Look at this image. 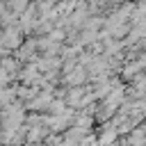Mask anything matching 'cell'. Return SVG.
Segmentation results:
<instances>
[{
	"label": "cell",
	"mask_w": 146,
	"mask_h": 146,
	"mask_svg": "<svg viewBox=\"0 0 146 146\" xmlns=\"http://www.w3.org/2000/svg\"><path fill=\"white\" fill-rule=\"evenodd\" d=\"M23 30L18 27V25H9V27H5L2 30V34H0V43L7 48V50H16V48H21L23 46Z\"/></svg>",
	"instance_id": "1"
},
{
	"label": "cell",
	"mask_w": 146,
	"mask_h": 146,
	"mask_svg": "<svg viewBox=\"0 0 146 146\" xmlns=\"http://www.w3.org/2000/svg\"><path fill=\"white\" fill-rule=\"evenodd\" d=\"M27 0H7V9L9 11H14V14H23L25 9H27Z\"/></svg>",
	"instance_id": "2"
}]
</instances>
